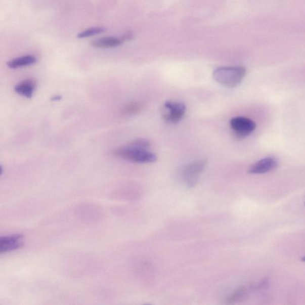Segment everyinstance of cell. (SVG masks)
I'll return each mask as SVG.
<instances>
[{
	"label": "cell",
	"mask_w": 305,
	"mask_h": 305,
	"mask_svg": "<svg viewBox=\"0 0 305 305\" xmlns=\"http://www.w3.org/2000/svg\"><path fill=\"white\" fill-rule=\"evenodd\" d=\"M246 69L242 66L221 67L214 70L213 78L217 83L227 88H234L242 81Z\"/></svg>",
	"instance_id": "cell-1"
},
{
	"label": "cell",
	"mask_w": 305,
	"mask_h": 305,
	"mask_svg": "<svg viewBox=\"0 0 305 305\" xmlns=\"http://www.w3.org/2000/svg\"><path fill=\"white\" fill-rule=\"evenodd\" d=\"M129 145L134 147H139V148L143 149H148L150 146V144L148 140L143 139H139L133 141Z\"/></svg>",
	"instance_id": "cell-13"
},
{
	"label": "cell",
	"mask_w": 305,
	"mask_h": 305,
	"mask_svg": "<svg viewBox=\"0 0 305 305\" xmlns=\"http://www.w3.org/2000/svg\"><path fill=\"white\" fill-rule=\"evenodd\" d=\"M24 244V237L15 234L0 237V253H6L20 249Z\"/></svg>",
	"instance_id": "cell-6"
},
{
	"label": "cell",
	"mask_w": 305,
	"mask_h": 305,
	"mask_svg": "<svg viewBox=\"0 0 305 305\" xmlns=\"http://www.w3.org/2000/svg\"><path fill=\"white\" fill-rule=\"evenodd\" d=\"M37 86V82L34 79H27L22 80L15 86V92L27 99H31L33 93Z\"/></svg>",
	"instance_id": "cell-8"
},
{
	"label": "cell",
	"mask_w": 305,
	"mask_h": 305,
	"mask_svg": "<svg viewBox=\"0 0 305 305\" xmlns=\"http://www.w3.org/2000/svg\"><path fill=\"white\" fill-rule=\"evenodd\" d=\"M278 166L277 160L272 157H268L261 159L250 167L249 173L251 174H263L272 171Z\"/></svg>",
	"instance_id": "cell-7"
},
{
	"label": "cell",
	"mask_w": 305,
	"mask_h": 305,
	"mask_svg": "<svg viewBox=\"0 0 305 305\" xmlns=\"http://www.w3.org/2000/svg\"><path fill=\"white\" fill-rule=\"evenodd\" d=\"M60 99H61V97L56 96L55 97H53L52 100H53V101H57V100H59Z\"/></svg>",
	"instance_id": "cell-16"
},
{
	"label": "cell",
	"mask_w": 305,
	"mask_h": 305,
	"mask_svg": "<svg viewBox=\"0 0 305 305\" xmlns=\"http://www.w3.org/2000/svg\"><path fill=\"white\" fill-rule=\"evenodd\" d=\"M206 160L196 161L188 164L181 171V178L187 187H193L198 183L199 177L206 166Z\"/></svg>",
	"instance_id": "cell-3"
},
{
	"label": "cell",
	"mask_w": 305,
	"mask_h": 305,
	"mask_svg": "<svg viewBox=\"0 0 305 305\" xmlns=\"http://www.w3.org/2000/svg\"><path fill=\"white\" fill-rule=\"evenodd\" d=\"M166 113L163 116L165 121L170 123H179L186 111L185 104L180 102H166L164 105Z\"/></svg>",
	"instance_id": "cell-5"
},
{
	"label": "cell",
	"mask_w": 305,
	"mask_h": 305,
	"mask_svg": "<svg viewBox=\"0 0 305 305\" xmlns=\"http://www.w3.org/2000/svg\"><path fill=\"white\" fill-rule=\"evenodd\" d=\"M139 107L136 104H132L126 107L125 112L127 113H134L139 111Z\"/></svg>",
	"instance_id": "cell-14"
},
{
	"label": "cell",
	"mask_w": 305,
	"mask_h": 305,
	"mask_svg": "<svg viewBox=\"0 0 305 305\" xmlns=\"http://www.w3.org/2000/svg\"><path fill=\"white\" fill-rule=\"evenodd\" d=\"M230 126L236 135L244 138L250 135L256 128L253 120L246 117H236L230 120Z\"/></svg>",
	"instance_id": "cell-4"
},
{
	"label": "cell",
	"mask_w": 305,
	"mask_h": 305,
	"mask_svg": "<svg viewBox=\"0 0 305 305\" xmlns=\"http://www.w3.org/2000/svg\"><path fill=\"white\" fill-rule=\"evenodd\" d=\"M123 42L125 41H123L122 36L120 38L109 36V37L93 40L91 42V45L97 49H110L121 45Z\"/></svg>",
	"instance_id": "cell-9"
},
{
	"label": "cell",
	"mask_w": 305,
	"mask_h": 305,
	"mask_svg": "<svg viewBox=\"0 0 305 305\" xmlns=\"http://www.w3.org/2000/svg\"><path fill=\"white\" fill-rule=\"evenodd\" d=\"M36 61L37 60L34 56L26 55L10 60L7 63V66L9 68L17 69L32 65L35 64Z\"/></svg>",
	"instance_id": "cell-10"
},
{
	"label": "cell",
	"mask_w": 305,
	"mask_h": 305,
	"mask_svg": "<svg viewBox=\"0 0 305 305\" xmlns=\"http://www.w3.org/2000/svg\"><path fill=\"white\" fill-rule=\"evenodd\" d=\"M122 38L124 41H128V40L132 39L133 38V33L130 32L124 33L122 36Z\"/></svg>",
	"instance_id": "cell-15"
},
{
	"label": "cell",
	"mask_w": 305,
	"mask_h": 305,
	"mask_svg": "<svg viewBox=\"0 0 305 305\" xmlns=\"http://www.w3.org/2000/svg\"><path fill=\"white\" fill-rule=\"evenodd\" d=\"M301 260H302L303 262H305V256H304L303 257H302V259H301Z\"/></svg>",
	"instance_id": "cell-17"
},
{
	"label": "cell",
	"mask_w": 305,
	"mask_h": 305,
	"mask_svg": "<svg viewBox=\"0 0 305 305\" xmlns=\"http://www.w3.org/2000/svg\"><path fill=\"white\" fill-rule=\"evenodd\" d=\"M114 155L124 160L137 163H149L156 162L157 157L155 154L147 149L139 148L128 145L120 147L114 152Z\"/></svg>",
	"instance_id": "cell-2"
},
{
	"label": "cell",
	"mask_w": 305,
	"mask_h": 305,
	"mask_svg": "<svg viewBox=\"0 0 305 305\" xmlns=\"http://www.w3.org/2000/svg\"><path fill=\"white\" fill-rule=\"evenodd\" d=\"M247 293V288L242 287L234 291V292L228 298L227 303L231 304L236 302V301L242 299Z\"/></svg>",
	"instance_id": "cell-12"
},
{
	"label": "cell",
	"mask_w": 305,
	"mask_h": 305,
	"mask_svg": "<svg viewBox=\"0 0 305 305\" xmlns=\"http://www.w3.org/2000/svg\"><path fill=\"white\" fill-rule=\"evenodd\" d=\"M106 29L104 27H92L85 30L81 32H79L77 35V37L80 39L90 37V36H95L96 35L100 34L106 31Z\"/></svg>",
	"instance_id": "cell-11"
}]
</instances>
